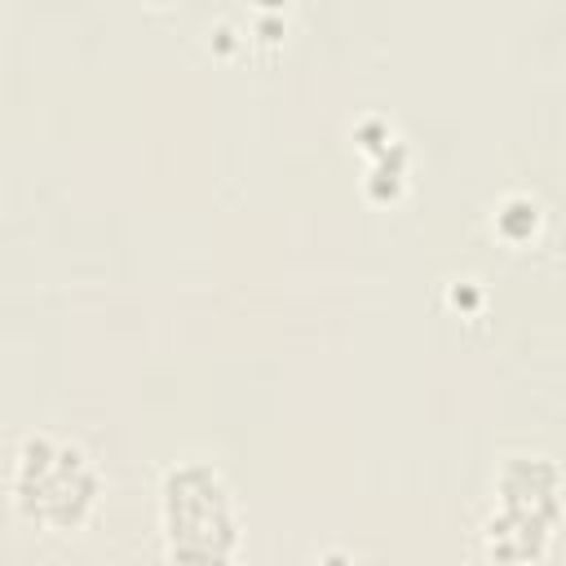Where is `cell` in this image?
Segmentation results:
<instances>
[{
	"instance_id": "3",
	"label": "cell",
	"mask_w": 566,
	"mask_h": 566,
	"mask_svg": "<svg viewBox=\"0 0 566 566\" xmlns=\"http://www.w3.org/2000/svg\"><path fill=\"white\" fill-rule=\"evenodd\" d=\"M9 491L22 517L49 531H75L93 513L102 478L84 447L53 433H31L13 455Z\"/></svg>"
},
{
	"instance_id": "1",
	"label": "cell",
	"mask_w": 566,
	"mask_h": 566,
	"mask_svg": "<svg viewBox=\"0 0 566 566\" xmlns=\"http://www.w3.org/2000/svg\"><path fill=\"white\" fill-rule=\"evenodd\" d=\"M159 531L172 566H234L239 509L208 460H186L159 482Z\"/></svg>"
},
{
	"instance_id": "2",
	"label": "cell",
	"mask_w": 566,
	"mask_h": 566,
	"mask_svg": "<svg viewBox=\"0 0 566 566\" xmlns=\"http://www.w3.org/2000/svg\"><path fill=\"white\" fill-rule=\"evenodd\" d=\"M562 517V469L539 451L504 455L495 473V513L482 526V548L495 566H535L548 553Z\"/></svg>"
},
{
	"instance_id": "4",
	"label": "cell",
	"mask_w": 566,
	"mask_h": 566,
	"mask_svg": "<svg viewBox=\"0 0 566 566\" xmlns=\"http://www.w3.org/2000/svg\"><path fill=\"white\" fill-rule=\"evenodd\" d=\"M539 226V203L531 195H504L500 208H495V230L509 239V243H522L531 239Z\"/></svg>"
}]
</instances>
